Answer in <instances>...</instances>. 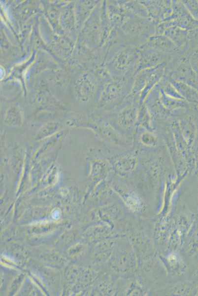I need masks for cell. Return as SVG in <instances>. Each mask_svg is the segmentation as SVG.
<instances>
[{
	"mask_svg": "<svg viewBox=\"0 0 198 296\" xmlns=\"http://www.w3.org/2000/svg\"><path fill=\"white\" fill-rule=\"evenodd\" d=\"M156 25L132 12L119 29L127 45L140 47L156 34Z\"/></svg>",
	"mask_w": 198,
	"mask_h": 296,
	"instance_id": "obj_2",
	"label": "cell"
},
{
	"mask_svg": "<svg viewBox=\"0 0 198 296\" xmlns=\"http://www.w3.org/2000/svg\"><path fill=\"white\" fill-rule=\"evenodd\" d=\"M167 78L173 85L184 100H192L196 96V91L193 86L180 81Z\"/></svg>",
	"mask_w": 198,
	"mask_h": 296,
	"instance_id": "obj_9",
	"label": "cell"
},
{
	"mask_svg": "<svg viewBox=\"0 0 198 296\" xmlns=\"http://www.w3.org/2000/svg\"><path fill=\"white\" fill-rule=\"evenodd\" d=\"M126 1L112 0L108 2L107 13L113 28L120 29L132 13Z\"/></svg>",
	"mask_w": 198,
	"mask_h": 296,
	"instance_id": "obj_7",
	"label": "cell"
},
{
	"mask_svg": "<svg viewBox=\"0 0 198 296\" xmlns=\"http://www.w3.org/2000/svg\"><path fill=\"white\" fill-rule=\"evenodd\" d=\"M165 65L138 71L134 76L129 95L140 104L144 103L148 95L165 75Z\"/></svg>",
	"mask_w": 198,
	"mask_h": 296,
	"instance_id": "obj_3",
	"label": "cell"
},
{
	"mask_svg": "<svg viewBox=\"0 0 198 296\" xmlns=\"http://www.w3.org/2000/svg\"><path fill=\"white\" fill-rule=\"evenodd\" d=\"M132 78H111L103 84L102 102L111 108L119 107L130 94Z\"/></svg>",
	"mask_w": 198,
	"mask_h": 296,
	"instance_id": "obj_4",
	"label": "cell"
},
{
	"mask_svg": "<svg viewBox=\"0 0 198 296\" xmlns=\"http://www.w3.org/2000/svg\"><path fill=\"white\" fill-rule=\"evenodd\" d=\"M142 143L147 146H155L156 145L157 140L156 137L150 133H144L141 136Z\"/></svg>",
	"mask_w": 198,
	"mask_h": 296,
	"instance_id": "obj_12",
	"label": "cell"
},
{
	"mask_svg": "<svg viewBox=\"0 0 198 296\" xmlns=\"http://www.w3.org/2000/svg\"><path fill=\"white\" fill-rule=\"evenodd\" d=\"M126 5L133 14L149 20L146 9L141 0H127Z\"/></svg>",
	"mask_w": 198,
	"mask_h": 296,
	"instance_id": "obj_10",
	"label": "cell"
},
{
	"mask_svg": "<svg viewBox=\"0 0 198 296\" xmlns=\"http://www.w3.org/2000/svg\"><path fill=\"white\" fill-rule=\"evenodd\" d=\"M143 45L170 56H172L179 50L177 46L169 38L165 35L161 34L154 35Z\"/></svg>",
	"mask_w": 198,
	"mask_h": 296,
	"instance_id": "obj_8",
	"label": "cell"
},
{
	"mask_svg": "<svg viewBox=\"0 0 198 296\" xmlns=\"http://www.w3.org/2000/svg\"><path fill=\"white\" fill-rule=\"evenodd\" d=\"M145 6L150 21L157 25L166 20L172 13V0H141Z\"/></svg>",
	"mask_w": 198,
	"mask_h": 296,
	"instance_id": "obj_6",
	"label": "cell"
},
{
	"mask_svg": "<svg viewBox=\"0 0 198 296\" xmlns=\"http://www.w3.org/2000/svg\"><path fill=\"white\" fill-rule=\"evenodd\" d=\"M138 51L139 58L138 71L165 65L172 56L144 45L139 47Z\"/></svg>",
	"mask_w": 198,
	"mask_h": 296,
	"instance_id": "obj_5",
	"label": "cell"
},
{
	"mask_svg": "<svg viewBox=\"0 0 198 296\" xmlns=\"http://www.w3.org/2000/svg\"><path fill=\"white\" fill-rule=\"evenodd\" d=\"M135 159L133 157H124L119 159V169L122 173H126L132 171L135 165Z\"/></svg>",
	"mask_w": 198,
	"mask_h": 296,
	"instance_id": "obj_11",
	"label": "cell"
},
{
	"mask_svg": "<svg viewBox=\"0 0 198 296\" xmlns=\"http://www.w3.org/2000/svg\"><path fill=\"white\" fill-rule=\"evenodd\" d=\"M138 48L122 44L108 51L107 72L113 78H132L138 71Z\"/></svg>",
	"mask_w": 198,
	"mask_h": 296,
	"instance_id": "obj_1",
	"label": "cell"
}]
</instances>
